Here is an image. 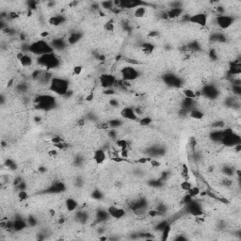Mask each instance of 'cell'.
Returning a JSON list of instances; mask_svg holds the SVG:
<instances>
[{"mask_svg":"<svg viewBox=\"0 0 241 241\" xmlns=\"http://www.w3.org/2000/svg\"><path fill=\"white\" fill-rule=\"evenodd\" d=\"M28 51H30L32 54L38 55V56H43V55L53 53L54 49L49 43H47L45 41L40 40L30 44L28 47Z\"/></svg>","mask_w":241,"mask_h":241,"instance_id":"1","label":"cell"},{"mask_svg":"<svg viewBox=\"0 0 241 241\" xmlns=\"http://www.w3.org/2000/svg\"><path fill=\"white\" fill-rule=\"evenodd\" d=\"M69 83L67 80L59 77H53L50 80V89L59 95H65L68 92Z\"/></svg>","mask_w":241,"mask_h":241,"instance_id":"2","label":"cell"},{"mask_svg":"<svg viewBox=\"0 0 241 241\" xmlns=\"http://www.w3.org/2000/svg\"><path fill=\"white\" fill-rule=\"evenodd\" d=\"M38 63L47 69H55L59 66L60 60L54 53H49L38 57Z\"/></svg>","mask_w":241,"mask_h":241,"instance_id":"3","label":"cell"},{"mask_svg":"<svg viewBox=\"0 0 241 241\" xmlns=\"http://www.w3.org/2000/svg\"><path fill=\"white\" fill-rule=\"evenodd\" d=\"M35 105L39 109L49 110L56 105V100L50 95H41L35 99Z\"/></svg>","mask_w":241,"mask_h":241,"instance_id":"4","label":"cell"},{"mask_svg":"<svg viewBox=\"0 0 241 241\" xmlns=\"http://www.w3.org/2000/svg\"><path fill=\"white\" fill-rule=\"evenodd\" d=\"M122 77L125 81H132V80L137 79L140 76V73L137 69H135L132 66L124 67L121 70Z\"/></svg>","mask_w":241,"mask_h":241,"instance_id":"5","label":"cell"},{"mask_svg":"<svg viewBox=\"0 0 241 241\" xmlns=\"http://www.w3.org/2000/svg\"><path fill=\"white\" fill-rule=\"evenodd\" d=\"M216 22L221 29H227V28H229L234 24V18L229 15L221 14L217 17Z\"/></svg>","mask_w":241,"mask_h":241,"instance_id":"6","label":"cell"},{"mask_svg":"<svg viewBox=\"0 0 241 241\" xmlns=\"http://www.w3.org/2000/svg\"><path fill=\"white\" fill-rule=\"evenodd\" d=\"M188 21L191 23L199 25L201 27H204L207 24V15L204 13H197L188 17Z\"/></svg>","mask_w":241,"mask_h":241,"instance_id":"7","label":"cell"},{"mask_svg":"<svg viewBox=\"0 0 241 241\" xmlns=\"http://www.w3.org/2000/svg\"><path fill=\"white\" fill-rule=\"evenodd\" d=\"M163 80L167 85H169L171 87H174V88H179V87H181V79L174 75H172V73L171 75L169 73V75H164Z\"/></svg>","mask_w":241,"mask_h":241,"instance_id":"8","label":"cell"},{"mask_svg":"<svg viewBox=\"0 0 241 241\" xmlns=\"http://www.w3.org/2000/svg\"><path fill=\"white\" fill-rule=\"evenodd\" d=\"M202 95H204L205 97L210 98V99H215L218 97V91L215 88L213 85H206L204 86V88L202 89Z\"/></svg>","mask_w":241,"mask_h":241,"instance_id":"9","label":"cell"},{"mask_svg":"<svg viewBox=\"0 0 241 241\" xmlns=\"http://www.w3.org/2000/svg\"><path fill=\"white\" fill-rule=\"evenodd\" d=\"M121 116L124 119L130 121H138V114L136 111L134 110L132 107H124L122 109L121 111Z\"/></svg>","mask_w":241,"mask_h":241,"instance_id":"10","label":"cell"},{"mask_svg":"<svg viewBox=\"0 0 241 241\" xmlns=\"http://www.w3.org/2000/svg\"><path fill=\"white\" fill-rule=\"evenodd\" d=\"M99 80H100L102 87H104L105 89L110 88V87L113 86L115 84V82H116L115 77L112 75H102L100 76V78H99Z\"/></svg>","mask_w":241,"mask_h":241,"instance_id":"11","label":"cell"},{"mask_svg":"<svg viewBox=\"0 0 241 241\" xmlns=\"http://www.w3.org/2000/svg\"><path fill=\"white\" fill-rule=\"evenodd\" d=\"M107 213L109 214V217L119 220V218H122L124 216L125 211L117 206H109L107 209Z\"/></svg>","mask_w":241,"mask_h":241,"instance_id":"12","label":"cell"},{"mask_svg":"<svg viewBox=\"0 0 241 241\" xmlns=\"http://www.w3.org/2000/svg\"><path fill=\"white\" fill-rule=\"evenodd\" d=\"M63 190H65V186H64L63 183L56 182L47 189V192H50V193H59V192H62Z\"/></svg>","mask_w":241,"mask_h":241,"instance_id":"13","label":"cell"},{"mask_svg":"<svg viewBox=\"0 0 241 241\" xmlns=\"http://www.w3.org/2000/svg\"><path fill=\"white\" fill-rule=\"evenodd\" d=\"M17 57H18L19 61H20V63H21L22 66H24V67H28V66H30L31 64H32V59H31L29 56H28V55L20 53V54H18Z\"/></svg>","mask_w":241,"mask_h":241,"instance_id":"14","label":"cell"},{"mask_svg":"<svg viewBox=\"0 0 241 241\" xmlns=\"http://www.w3.org/2000/svg\"><path fill=\"white\" fill-rule=\"evenodd\" d=\"M105 151L102 150V149H98L96 150L94 152V155H93V160L97 163V164H103L105 162Z\"/></svg>","mask_w":241,"mask_h":241,"instance_id":"15","label":"cell"},{"mask_svg":"<svg viewBox=\"0 0 241 241\" xmlns=\"http://www.w3.org/2000/svg\"><path fill=\"white\" fill-rule=\"evenodd\" d=\"M65 17L62 15H56V16H53V17H51L49 19V23L50 25H54V27H59L61 24H63L64 22H65Z\"/></svg>","mask_w":241,"mask_h":241,"instance_id":"16","label":"cell"},{"mask_svg":"<svg viewBox=\"0 0 241 241\" xmlns=\"http://www.w3.org/2000/svg\"><path fill=\"white\" fill-rule=\"evenodd\" d=\"M167 16L170 19H175L178 18L179 16H181L183 13V9L182 8H177V9H171L166 12Z\"/></svg>","mask_w":241,"mask_h":241,"instance_id":"17","label":"cell"},{"mask_svg":"<svg viewBox=\"0 0 241 241\" xmlns=\"http://www.w3.org/2000/svg\"><path fill=\"white\" fill-rule=\"evenodd\" d=\"M223 137H224L223 130H218V131L217 130V131H214V132H212L210 134L211 140L213 141H216V142H221Z\"/></svg>","mask_w":241,"mask_h":241,"instance_id":"18","label":"cell"},{"mask_svg":"<svg viewBox=\"0 0 241 241\" xmlns=\"http://www.w3.org/2000/svg\"><path fill=\"white\" fill-rule=\"evenodd\" d=\"M82 38V34L80 32H73L69 36L68 38V43L69 44H75L77 43L78 41L81 40Z\"/></svg>","mask_w":241,"mask_h":241,"instance_id":"19","label":"cell"},{"mask_svg":"<svg viewBox=\"0 0 241 241\" xmlns=\"http://www.w3.org/2000/svg\"><path fill=\"white\" fill-rule=\"evenodd\" d=\"M65 204H66V208H67V210H68L69 212H73V211H75L76 209V207H77V202H76L75 199H73V198H69V199H67L66 200V202H65Z\"/></svg>","mask_w":241,"mask_h":241,"instance_id":"20","label":"cell"},{"mask_svg":"<svg viewBox=\"0 0 241 241\" xmlns=\"http://www.w3.org/2000/svg\"><path fill=\"white\" fill-rule=\"evenodd\" d=\"M51 46H52L53 49L61 50L66 46V43H64V41L62 39H55L52 43H51Z\"/></svg>","mask_w":241,"mask_h":241,"instance_id":"21","label":"cell"},{"mask_svg":"<svg viewBox=\"0 0 241 241\" xmlns=\"http://www.w3.org/2000/svg\"><path fill=\"white\" fill-rule=\"evenodd\" d=\"M27 227V223H25V221H24L23 220H21V218H17V220H15L13 221V225H12V228L15 230V231H22L23 229Z\"/></svg>","mask_w":241,"mask_h":241,"instance_id":"22","label":"cell"},{"mask_svg":"<svg viewBox=\"0 0 241 241\" xmlns=\"http://www.w3.org/2000/svg\"><path fill=\"white\" fill-rule=\"evenodd\" d=\"M189 116H190L192 119H195V120H202L204 118V113L199 110V109H191L189 111Z\"/></svg>","mask_w":241,"mask_h":241,"instance_id":"23","label":"cell"},{"mask_svg":"<svg viewBox=\"0 0 241 241\" xmlns=\"http://www.w3.org/2000/svg\"><path fill=\"white\" fill-rule=\"evenodd\" d=\"M142 52L145 54V55H150L154 52V50H155V45L152 43H143L142 44Z\"/></svg>","mask_w":241,"mask_h":241,"instance_id":"24","label":"cell"},{"mask_svg":"<svg viewBox=\"0 0 241 241\" xmlns=\"http://www.w3.org/2000/svg\"><path fill=\"white\" fill-rule=\"evenodd\" d=\"M135 16L137 18H142L144 15L146 14V8L144 6H140V7H138L136 9V11L134 12Z\"/></svg>","mask_w":241,"mask_h":241,"instance_id":"25","label":"cell"},{"mask_svg":"<svg viewBox=\"0 0 241 241\" xmlns=\"http://www.w3.org/2000/svg\"><path fill=\"white\" fill-rule=\"evenodd\" d=\"M76 220H77L79 222L84 223L85 221L88 220V215H87L85 212H77V213H76Z\"/></svg>","mask_w":241,"mask_h":241,"instance_id":"26","label":"cell"},{"mask_svg":"<svg viewBox=\"0 0 241 241\" xmlns=\"http://www.w3.org/2000/svg\"><path fill=\"white\" fill-rule=\"evenodd\" d=\"M222 172L225 174L226 176H232L233 174H234V169L233 167H230V166H224L223 169H222Z\"/></svg>","mask_w":241,"mask_h":241,"instance_id":"27","label":"cell"},{"mask_svg":"<svg viewBox=\"0 0 241 241\" xmlns=\"http://www.w3.org/2000/svg\"><path fill=\"white\" fill-rule=\"evenodd\" d=\"M211 40L215 41H226L225 37H224L222 34H218V33H216V34L212 35Z\"/></svg>","mask_w":241,"mask_h":241,"instance_id":"28","label":"cell"},{"mask_svg":"<svg viewBox=\"0 0 241 241\" xmlns=\"http://www.w3.org/2000/svg\"><path fill=\"white\" fill-rule=\"evenodd\" d=\"M188 196H190V197H195V196L200 194V189H199V188L191 187V188L189 189V190H188Z\"/></svg>","mask_w":241,"mask_h":241,"instance_id":"29","label":"cell"},{"mask_svg":"<svg viewBox=\"0 0 241 241\" xmlns=\"http://www.w3.org/2000/svg\"><path fill=\"white\" fill-rule=\"evenodd\" d=\"M151 123H152V119L150 117H143L140 120V124L141 126H148Z\"/></svg>","mask_w":241,"mask_h":241,"instance_id":"30","label":"cell"},{"mask_svg":"<svg viewBox=\"0 0 241 241\" xmlns=\"http://www.w3.org/2000/svg\"><path fill=\"white\" fill-rule=\"evenodd\" d=\"M184 94H185V97L190 98V99H194V98L197 97V96H196V92H194L193 91H191V89H185Z\"/></svg>","mask_w":241,"mask_h":241,"instance_id":"31","label":"cell"},{"mask_svg":"<svg viewBox=\"0 0 241 241\" xmlns=\"http://www.w3.org/2000/svg\"><path fill=\"white\" fill-rule=\"evenodd\" d=\"M191 187H192V185L188 181V180H185V181H183L181 183V188L185 191L189 190V189L191 188Z\"/></svg>","mask_w":241,"mask_h":241,"instance_id":"32","label":"cell"},{"mask_svg":"<svg viewBox=\"0 0 241 241\" xmlns=\"http://www.w3.org/2000/svg\"><path fill=\"white\" fill-rule=\"evenodd\" d=\"M102 7L107 9H111L112 8H114V2L113 1H105L101 3Z\"/></svg>","mask_w":241,"mask_h":241,"instance_id":"33","label":"cell"},{"mask_svg":"<svg viewBox=\"0 0 241 241\" xmlns=\"http://www.w3.org/2000/svg\"><path fill=\"white\" fill-rule=\"evenodd\" d=\"M109 124V127H111V128H117L119 126H121V124H122V122L120 120H112L110 121L108 123Z\"/></svg>","mask_w":241,"mask_h":241,"instance_id":"34","label":"cell"},{"mask_svg":"<svg viewBox=\"0 0 241 241\" xmlns=\"http://www.w3.org/2000/svg\"><path fill=\"white\" fill-rule=\"evenodd\" d=\"M117 145L121 148V150L122 149H126L127 146H128V143H127V141L124 140H119L117 141Z\"/></svg>","mask_w":241,"mask_h":241,"instance_id":"35","label":"cell"},{"mask_svg":"<svg viewBox=\"0 0 241 241\" xmlns=\"http://www.w3.org/2000/svg\"><path fill=\"white\" fill-rule=\"evenodd\" d=\"M18 197H19V199H20L21 201H25V200H27V199L28 198V194L27 193V191L21 190L18 193Z\"/></svg>","mask_w":241,"mask_h":241,"instance_id":"36","label":"cell"},{"mask_svg":"<svg viewBox=\"0 0 241 241\" xmlns=\"http://www.w3.org/2000/svg\"><path fill=\"white\" fill-rule=\"evenodd\" d=\"M105 29L107 31H113L114 30V24L112 22H107L105 25Z\"/></svg>","mask_w":241,"mask_h":241,"instance_id":"37","label":"cell"},{"mask_svg":"<svg viewBox=\"0 0 241 241\" xmlns=\"http://www.w3.org/2000/svg\"><path fill=\"white\" fill-rule=\"evenodd\" d=\"M92 198H94V199H101L103 197V194L101 193V191L100 190H98V189H96V190H94V192L92 193Z\"/></svg>","mask_w":241,"mask_h":241,"instance_id":"38","label":"cell"},{"mask_svg":"<svg viewBox=\"0 0 241 241\" xmlns=\"http://www.w3.org/2000/svg\"><path fill=\"white\" fill-rule=\"evenodd\" d=\"M221 184H222L224 187H230V186L232 185V181H231L230 179L225 178V179H223L222 181H221Z\"/></svg>","mask_w":241,"mask_h":241,"instance_id":"39","label":"cell"},{"mask_svg":"<svg viewBox=\"0 0 241 241\" xmlns=\"http://www.w3.org/2000/svg\"><path fill=\"white\" fill-rule=\"evenodd\" d=\"M82 72V67L81 66H75V68H73V73H75V75H79L80 73Z\"/></svg>","mask_w":241,"mask_h":241,"instance_id":"40","label":"cell"},{"mask_svg":"<svg viewBox=\"0 0 241 241\" xmlns=\"http://www.w3.org/2000/svg\"><path fill=\"white\" fill-rule=\"evenodd\" d=\"M234 93H236V95H240L241 93V86H234Z\"/></svg>","mask_w":241,"mask_h":241,"instance_id":"41","label":"cell"},{"mask_svg":"<svg viewBox=\"0 0 241 241\" xmlns=\"http://www.w3.org/2000/svg\"><path fill=\"white\" fill-rule=\"evenodd\" d=\"M98 127L99 129H107V128H109V124L108 123H101L98 124Z\"/></svg>","mask_w":241,"mask_h":241,"instance_id":"42","label":"cell"},{"mask_svg":"<svg viewBox=\"0 0 241 241\" xmlns=\"http://www.w3.org/2000/svg\"><path fill=\"white\" fill-rule=\"evenodd\" d=\"M62 141V140L60 139V137H57V136H56V137H54L53 139H52V142L54 143V144H57V143H59V142H61Z\"/></svg>","mask_w":241,"mask_h":241,"instance_id":"43","label":"cell"},{"mask_svg":"<svg viewBox=\"0 0 241 241\" xmlns=\"http://www.w3.org/2000/svg\"><path fill=\"white\" fill-rule=\"evenodd\" d=\"M223 125H224V124L222 123V122H217L216 124H213V126L215 127V128H222L223 127Z\"/></svg>","mask_w":241,"mask_h":241,"instance_id":"44","label":"cell"},{"mask_svg":"<svg viewBox=\"0 0 241 241\" xmlns=\"http://www.w3.org/2000/svg\"><path fill=\"white\" fill-rule=\"evenodd\" d=\"M109 104H110V105H112V107H118L119 105L118 101H116L115 99H112V100L109 101Z\"/></svg>","mask_w":241,"mask_h":241,"instance_id":"45","label":"cell"},{"mask_svg":"<svg viewBox=\"0 0 241 241\" xmlns=\"http://www.w3.org/2000/svg\"><path fill=\"white\" fill-rule=\"evenodd\" d=\"M28 222H29V224H30L31 226H34L35 224H36V220L33 218H28Z\"/></svg>","mask_w":241,"mask_h":241,"instance_id":"46","label":"cell"},{"mask_svg":"<svg viewBox=\"0 0 241 241\" xmlns=\"http://www.w3.org/2000/svg\"><path fill=\"white\" fill-rule=\"evenodd\" d=\"M210 57H212L213 59H217V54L215 51H211L210 52Z\"/></svg>","mask_w":241,"mask_h":241,"instance_id":"47","label":"cell"},{"mask_svg":"<svg viewBox=\"0 0 241 241\" xmlns=\"http://www.w3.org/2000/svg\"><path fill=\"white\" fill-rule=\"evenodd\" d=\"M9 17H11V19L17 18V17H18V14L16 13V12H11V13H9Z\"/></svg>","mask_w":241,"mask_h":241,"instance_id":"48","label":"cell"},{"mask_svg":"<svg viewBox=\"0 0 241 241\" xmlns=\"http://www.w3.org/2000/svg\"><path fill=\"white\" fill-rule=\"evenodd\" d=\"M151 163H152V165L154 167H158L160 165L158 161H155V160H151Z\"/></svg>","mask_w":241,"mask_h":241,"instance_id":"49","label":"cell"},{"mask_svg":"<svg viewBox=\"0 0 241 241\" xmlns=\"http://www.w3.org/2000/svg\"><path fill=\"white\" fill-rule=\"evenodd\" d=\"M92 99H93V94L91 93V94H89V95H88V96H87L86 100H87V101H91Z\"/></svg>","mask_w":241,"mask_h":241,"instance_id":"50","label":"cell"},{"mask_svg":"<svg viewBox=\"0 0 241 241\" xmlns=\"http://www.w3.org/2000/svg\"><path fill=\"white\" fill-rule=\"evenodd\" d=\"M109 135H110V137H111V138H115V137H116V133H115V131H114V130L110 131V132H109Z\"/></svg>","mask_w":241,"mask_h":241,"instance_id":"51","label":"cell"},{"mask_svg":"<svg viewBox=\"0 0 241 241\" xmlns=\"http://www.w3.org/2000/svg\"><path fill=\"white\" fill-rule=\"evenodd\" d=\"M57 152L56 150H52V151H50V152H49V155L50 156H54V155H57Z\"/></svg>","mask_w":241,"mask_h":241,"instance_id":"52","label":"cell"},{"mask_svg":"<svg viewBox=\"0 0 241 241\" xmlns=\"http://www.w3.org/2000/svg\"><path fill=\"white\" fill-rule=\"evenodd\" d=\"M47 35H48V33H47V32H43V33L41 34V37H46Z\"/></svg>","mask_w":241,"mask_h":241,"instance_id":"53","label":"cell"}]
</instances>
